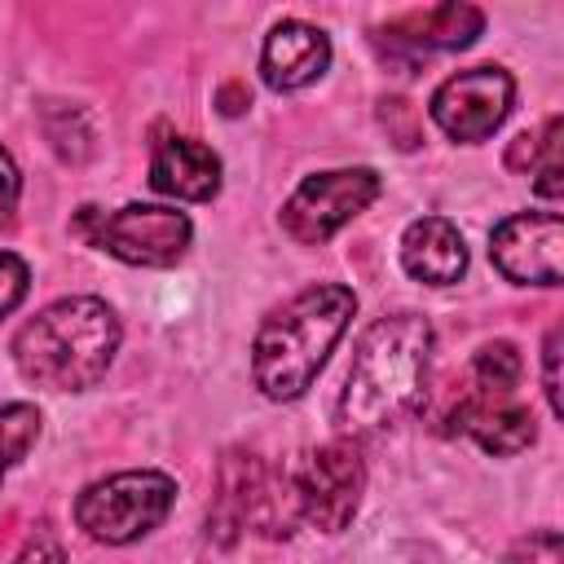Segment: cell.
Instances as JSON below:
<instances>
[{
  "mask_svg": "<svg viewBox=\"0 0 564 564\" xmlns=\"http://www.w3.org/2000/svg\"><path fill=\"white\" fill-rule=\"evenodd\" d=\"M432 366V322L419 313L375 317L348 361L335 423L344 436L388 432L423 405Z\"/></svg>",
  "mask_w": 564,
  "mask_h": 564,
  "instance_id": "obj_1",
  "label": "cell"
},
{
  "mask_svg": "<svg viewBox=\"0 0 564 564\" xmlns=\"http://www.w3.org/2000/svg\"><path fill=\"white\" fill-rule=\"evenodd\" d=\"M357 317V295L339 282H313L278 304L251 339V379L269 401H295Z\"/></svg>",
  "mask_w": 564,
  "mask_h": 564,
  "instance_id": "obj_2",
  "label": "cell"
},
{
  "mask_svg": "<svg viewBox=\"0 0 564 564\" xmlns=\"http://www.w3.org/2000/svg\"><path fill=\"white\" fill-rule=\"evenodd\" d=\"M123 326L97 295H66L40 308L13 335V366L26 383L48 392H88L106 379Z\"/></svg>",
  "mask_w": 564,
  "mask_h": 564,
  "instance_id": "obj_3",
  "label": "cell"
},
{
  "mask_svg": "<svg viewBox=\"0 0 564 564\" xmlns=\"http://www.w3.org/2000/svg\"><path fill=\"white\" fill-rule=\"evenodd\" d=\"M176 502V480L167 471L141 467V471H115L106 480H93L75 498V524L106 546H128L145 533H154Z\"/></svg>",
  "mask_w": 564,
  "mask_h": 564,
  "instance_id": "obj_4",
  "label": "cell"
},
{
  "mask_svg": "<svg viewBox=\"0 0 564 564\" xmlns=\"http://www.w3.org/2000/svg\"><path fill=\"white\" fill-rule=\"evenodd\" d=\"M79 234L93 247H101L115 260H123V264H137V269H172L189 251L194 225L176 207H163V203H128L119 212L84 207L79 212Z\"/></svg>",
  "mask_w": 564,
  "mask_h": 564,
  "instance_id": "obj_5",
  "label": "cell"
},
{
  "mask_svg": "<svg viewBox=\"0 0 564 564\" xmlns=\"http://www.w3.org/2000/svg\"><path fill=\"white\" fill-rule=\"evenodd\" d=\"M383 181L375 167H330L304 176L291 198L282 203V234L300 247H322L335 238L352 216H361L379 198Z\"/></svg>",
  "mask_w": 564,
  "mask_h": 564,
  "instance_id": "obj_6",
  "label": "cell"
},
{
  "mask_svg": "<svg viewBox=\"0 0 564 564\" xmlns=\"http://www.w3.org/2000/svg\"><path fill=\"white\" fill-rule=\"evenodd\" d=\"M361 489H366V463H361V449L352 436H335V441L317 445L304 458V467L291 476L300 520H308L322 533L348 529V520L361 507Z\"/></svg>",
  "mask_w": 564,
  "mask_h": 564,
  "instance_id": "obj_7",
  "label": "cell"
},
{
  "mask_svg": "<svg viewBox=\"0 0 564 564\" xmlns=\"http://www.w3.org/2000/svg\"><path fill=\"white\" fill-rule=\"evenodd\" d=\"M511 106H516L511 70H502V66H467V70H458V75L436 84V93L427 101V115L449 141L476 145V141H489L502 128Z\"/></svg>",
  "mask_w": 564,
  "mask_h": 564,
  "instance_id": "obj_8",
  "label": "cell"
},
{
  "mask_svg": "<svg viewBox=\"0 0 564 564\" xmlns=\"http://www.w3.org/2000/svg\"><path fill=\"white\" fill-rule=\"evenodd\" d=\"M494 269L516 286H560L564 220L560 212H511L489 234Z\"/></svg>",
  "mask_w": 564,
  "mask_h": 564,
  "instance_id": "obj_9",
  "label": "cell"
},
{
  "mask_svg": "<svg viewBox=\"0 0 564 564\" xmlns=\"http://www.w3.org/2000/svg\"><path fill=\"white\" fill-rule=\"evenodd\" d=\"M330 66V35L304 18H282L260 44V79L273 93H300Z\"/></svg>",
  "mask_w": 564,
  "mask_h": 564,
  "instance_id": "obj_10",
  "label": "cell"
},
{
  "mask_svg": "<svg viewBox=\"0 0 564 564\" xmlns=\"http://www.w3.org/2000/svg\"><path fill=\"white\" fill-rule=\"evenodd\" d=\"M150 185L163 198L181 203H207L220 194V159L194 137L181 132H159L154 154H150Z\"/></svg>",
  "mask_w": 564,
  "mask_h": 564,
  "instance_id": "obj_11",
  "label": "cell"
},
{
  "mask_svg": "<svg viewBox=\"0 0 564 564\" xmlns=\"http://www.w3.org/2000/svg\"><path fill=\"white\" fill-rule=\"evenodd\" d=\"M480 31H485V13L476 4L449 0V4H432L423 13H405V18L388 22V26H379L375 40L388 35V53L410 48V62H414L419 53H454V48H467Z\"/></svg>",
  "mask_w": 564,
  "mask_h": 564,
  "instance_id": "obj_12",
  "label": "cell"
},
{
  "mask_svg": "<svg viewBox=\"0 0 564 564\" xmlns=\"http://www.w3.org/2000/svg\"><path fill=\"white\" fill-rule=\"evenodd\" d=\"M401 269L423 286H454L467 273V242L454 220L419 216L401 234Z\"/></svg>",
  "mask_w": 564,
  "mask_h": 564,
  "instance_id": "obj_13",
  "label": "cell"
},
{
  "mask_svg": "<svg viewBox=\"0 0 564 564\" xmlns=\"http://www.w3.org/2000/svg\"><path fill=\"white\" fill-rule=\"evenodd\" d=\"M449 432H463L471 436L485 454H520L533 445L538 436V423L533 414L511 401V397H489V392H471L454 414H449Z\"/></svg>",
  "mask_w": 564,
  "mask_h": 564,
  "instance_id": "obj_14",
  "label": "cell"
},
{
  "mask_svg": "<svg viewBox=\"0 0 564 564\" xmlns=\"http://www.w3.org/2000/svg\"><path fill=\"white\" fill-rule=\"evenodd\" d=\"M40 432H44V419L31 401H4L0 405V485L35 449Z\"/></svg>",
  "mask_w": 564,
  "mask_h": 564,
  "instance_id": "obj_15",
  "label": "cell"
},
{
  "mask_svg": "<svg viewBox=\"0 0 564 564\" xmlns=\"http://www.w3.org/2000/svg\"><path fill=\"white\" fill-rule=\"evenodd\" d=\"M520 348L507 344V339H494L476 352L471 361V379H476V392H489V397H511V388L520 383Z\"/></svg>",
  "mask_w": 564,
  "mask_h": 564,
  "instance_id": "obj_16",
  "label": "cell"
},
{
  "mask_svg": "<svg viewBox=\"0 0 564 564\" xmlns=\"http://www.w3.org/2000/svg\"><path fill=\"white\" fill-rule=\"evenodd\" d=\"M31 291V269L18 251H0V317H9Z\"/></svg>",
  "mask_w": 564,
  "mask_h": 564,
  "instance_id": "obj_17",
  "label": "cell"
},
{
  "mask_svg": "<svg viewBox=\"0 0 564 564\" xmlns=\"http://www.w3.org/2000/svg\"><path fill=\"white\" fill-rule=\"evenodd\" d=\"M507 564H564V542L555 529H538L511 546Z\"/></svg>",
  "mask_w": 564,
  "mask_h": 564,
  "instance_id": "obj_18",
  "label": "cell"
},
{
  "mask_svg": "<svg viewBox=\"0 0 564 564\" xmlns=\"http://www.w3.org/2000/svg\"><path fill=\"white\" fill-rule=\"evenodd\" d=\"M542 392H546L551 414L560 419L564 414V401H560V326H551L546 344H542Z\"/></svg>",
  "mask_w": 564,
  "mask_h": 564,
  "instance_id": "obj_19",
  "label": "cell"
},
{
  "mask_svg": "<svg viewBox=\"0 0 564 564\" xmlns=\"http://www.w3.org/2000/svg\"><path fill=\"white\" fill-rule=\"evenodd\" d=\"M9 564H66V555H62V542H57L48 529H35V533L26 538V546H22Z\"/></svg>",
  "mask_w": 564,
  "mask_h": 564,
  "instance_id": "obj_20",
  "label": "cell"
},
{
  "mask_svg": "<svg viewBox=\"0 0 564 564\" xmlns=\"http://www.w3.org/2000/svg\"><path fill=\"white\" fill-rule=\"evenodd\" d=\"M18 198H22V172H18L13 154L0 145V225H9V220H13Z\"/></svg>",
  "mask_w": 564,
  "mask_h": 564,
  "instance_id": "obj_21",
  "label": "cell"
},
{
  "mask_svg": "<svg viewBox=\"0 0 564 564\" xmlns=\"http://www.w3.org/2000/svg\"><path fill=\"white\" fill-rule=\"evenodd\" d=\"M220 101H225V106H220V110H225V115H242V110H247V101H251V97H238V84H229V88H225V93H220Z\"/></svg>",
  "mask_w": 564,
  "mask_h": 564,
  "instance_id": "obj_22",
  "label": "cell"
}]
</instances>
